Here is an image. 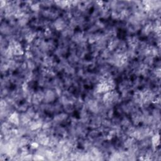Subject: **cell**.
<instances>
[{"mask_svg": "<svg viewBox=\"0 0 161 161\" xmlns=\"http://www.w3.org/2000/svg\"><path fill=\"white\" fill-rule=\"evenodd\" d=\"M55 93L52 90H47L45 92V96L43 100H45L46 103H50L53 102L55 99Z\"/></svg>", "mask_w": 161, "mask_h": 161, "instance_id": "obj_3", "label": "cell"}, {"mask_svg": "<svg viewBox=\"0 0 161 161\" xmlns=\"http://www.w3.org/2000/svg\"><path fill=\"white\" fill-rule=\"evenodd\" d=\"M40 3L39 2H33L30 6V10L33 12H38L40 10Z\"/></svg>", "mask_w": 161, "mask_h": 161, "instance_id": "obj_5", "label": "cell"}, {"mask_svg": "<svg viewBox=\"0 0 161 161\" xmlns=\"http://www.w3.org/2000/svg\"><path fill=\"white\" fill-rule=\"evenodd\" d=\"M53 25H54V28L56 29V30H58V31L64 30L66 27V22H65V20L63 18H56Z\"/></svg>", "mask_w": 161, "mask_h": 161, "instance_id": "obj_2", "label": "cell"}, {"mask_svg": "<svg viewBox=\"0 0 161 161\" xmlns=\"http://www.w3.org/2000/svg\"><path fill=\"white\" fill-rule=\"evenodd\" d=\"M8 121L14 126H19L20 124V115L17 111H13L8 116Z\"/></svg>", "mask_w": 161, "mask_h": 161, "instance_id": "obj_1", "label": "cell"}, {"mask_svg": "<svg viewBox=\"0 0 161 161\" xmlns=\"http://www.w3.org/2000/svg\"><path fill=\"white\" fill-rule=\"evenodd\" d=\"M151 143L154 149L155 150L156 147L160 144V136L159 133L154 134L151 137Z\"/></svg>", "mask_w": 161, "mask_h": 161, "instance_id": "obj_4", "label": "cell"}, {"mask_svg": "<svg viewBox=\"0 0 161 161\" xmlns=\"http://www.w3.org/2000/svg\"><path fill=\"white\" fill-rule=\"evenodd\" d=\"M45 159L46 158L44 157V156H43L42 155L39 154H36L33 155V160H43Z\"/></svg>", "mask_w": 161, "mask_h": 161, "instance_id": "obj_6", "label": "cell"}]
</instances>
